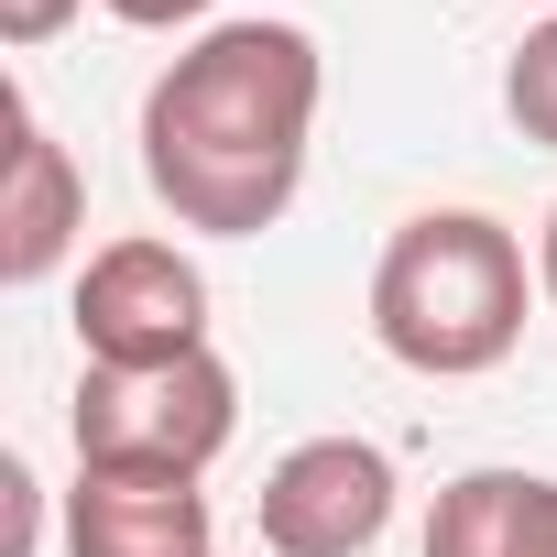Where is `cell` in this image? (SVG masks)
I'll use <instances>...</instances> for the list:
<instances>
[{"mask_svg":"<svg viewBox=\"0 0 557 557\" xmlns=\"http://www.w3.org/2000/svg\"><path fill=\"white\" fill-rule=\"evenodd\" d=\"M329 99V55L307 23H208L143 88V186L175 230L262 240L307 186V132Z\"/></svg>","mask_w":557,"mask_h":557,"instance_id":"obj_1","label":"cell"},{"mask_svg":"<svg viewBox=\"0 0 557 557\" xmlns=\"http://www.w3.org/2000/svg\"><path fill=\"white\" fill-rule=\"evenodd\" d=\"M524 240L481 208H416L383 262H372V339L426 372V383H470L503 372L524 339Z\"/></svg>","mask_w":557,"mask_h":557,"instance_id":"obj_2","label":"cell"},{"mask_svg":"<svg viewBox=\"0 0 557 557\" xmlns=\"http://www.w3.org/2000/svg\"><path fill=\"white\" fill-rule=\"evenodd\" d=\"M66 426H77V459L88 470H186V481H208V459L240 437V383H230L219 350L143 361V372L88 361Z\"/></svg>","mask_w":557,"mask_h":557,"instance_id":"obj_3","label":"cell"},{"mask_svg":"<svg viewBox=\"0 0 557 557\" xmlns=\"http://www.w3.org/2000/svg\"><path fill=\"white\" fill-rule=\"evenodd\" d=\"M77 350L110 361V372L208 350V273L175 240H110V251H88V273H77Z\"/></svg>","mask_w":557,"mask_h":557,"instance_id":"obj_4","label":"cell"},{"mask_svg":"<svg viewBox=\"0 0 557 557\" xmlns=\"http://www.w3.org/2000/svg\"><path fill=\"white\" fill-rule=\"evenodd\" d=\"M262 546L273 557H372L394 524V459L372 437H307L262 470Z\"/></svg>","mask_w":557,"mask_h":557,"instance_id":"obj_5","label":"cell"},{"mask_svg":"<svg viewBox=\"0 0 557 557\" xmlns=\"http://www.w3.org/2000/svg\"><path fill=\"white\" fill-rule=\"evenodd\" d=\"M66 557H219V513L186 470H88L77 459Z\"/></svg>","mask_w":557,"mask_h":557,"instance_id":"obj_6","label":"cell"},{"mask_svg":"<svg viewBox=\"0 0 557 557\" xmlns=\"http://www.w3.org/2000/svg\"><path fill=\"white\" fill-rule=\"evenodd\" d=\"M88 230V175L77 153L34 121V99H12V175H0V285H45Z\"/></svg>","mask_w":557,"mask_h":557,"instance_id":"obj_7","label":"cell"},{"mask_svg":"<svg viewBox=\"0 0 557 557\" xmlns=\"http://www.w3.org/2000/svg\"><path fill=\"white\" fill-rule=\"evenodd\" d=\"M426 557H557V481L459 470L426 513Z\"/></svg>","mask_w":557,"mask_h":557,"instance_id":"obj_8","label":"cell"},{"mask_svg":"<svg viewBox=\"0 0 557 557\" xmlns=\"http://www.w3.org/2000/svg\"><path fill=\"white\" fill-rule=\"evenodd\" d=\"M503 110H513V132H524V143H546V153H557V12L503 55Z\"/></svg>","mask_w":557,"mask_h":557,"instance_id":"obj_9","label":"cell"},{"mask_svg":"<svg viewBox=\"0 0 557 557\" xmlns=\"http://www.w3.org/2000/svg\"><path fill=\"white\" fill-rule=\"evenodd\" d=\"M88 0H0V45H55Z\"/></svg>","mask_w":557,"mask_h":557,"instance_id":"obj_10","label":"cell"},{"mask_svg":"<svg viewBox=\"0 0 557 557\" xmlns=\"http://www.w3.org/2000/svg\"><path fill=\"white\" fill-rule=\"evenodd\" d=\"M110 23H132V34H186V23H208L219 0H99Z\"/></svg>","mask_w":557,"mask_h":557,"instance_id":"obj_11","label":"cell"},{"mask_svg":"<svg viewBox=\"0 0 557 557\" xmlns=\"http://www.w3.org/2000/svg\"><path fill=\"white\" fill-rule=\"evenodd\" d=\"M535 296L557 307V208H546V230H535Z\"/></svg>","mask_w":557,"mask_h":557,"instance_id":"obj_12","label":"cell"},{"mask_svg":"<svg viewBox=\"0 0 557 557\" xmlns=\"http://www.w3.org/2000/svg\"><path fill=\"white\" fill-rule=\"evenodd\" d=\"M546 12H557V0H546Z\"/></svg>","mask_w":557,"mask_h":557,"instance_id":"obj_13","label":"cell"}]
</instances>
